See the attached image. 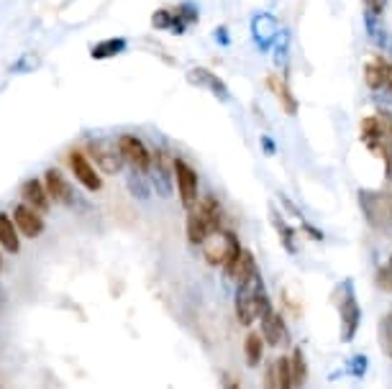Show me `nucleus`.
<instances>
[{"label":"nucleus","instance_id":"obj_5","mask_svg":"<svg viewBox=\"0 0 392 389\" xmlns=\"http://www.w3.org/2000/svg\"><path fill=\"white\" fill-rule=\"evenodd\" d=\"M359 208L374 228H392V192H359Z\"/></svg>","mask_w":392,"mask_h":389},{"label":"nucleus","instance_id":"obj_1","mask_svg":"<svg viewBox=\"0 0 392 389\" xmlns=\"http://www.w3.org/2000/svg\"><path fill=\"white\" fill-rule=\"evenodd\" d=\"M359 138L362 144L380 156L392 174V113L390 110H377L372 116H364L359 123Z\"/></svg>","mask_w":392,"mask_h":389},{"label":"nucleus","instance_id":"obj_3","mask_svg":"<svg viewBox=\"0 0 392 389\" xmlns=\"http://www.w3.org/2000/svg\"><path fill=\"white\" fill-rule=\"evenodd\" d=\"M241 244H238V235L234 231H216V233L210 235L208 241L203 244V256H205V262L210 266H223V272L228 277H234L238 266V259H241Z\"/></svg>","mask_w":392,"mask_h":389},{"label":"nucleus","instance_id":"obj_13","mask_svg":"<svg viewBox=\"0 0 392 389\" xmlns=\"http://www.w3.org/2000/svg\"><path fill=\"white\" fill-rule=\"evenodd\" d=\"M13 220H16L21 235H26V238H39L46 228L44 215H41L39 210L31 208V205H26V202H19V205L13 208Z\"/></svg>","mask_w":392,"mask_h":389},{"label":"nucleus","instance_id":"obj_18","mask_svg":"<svg viewBox=\"0 0 392 389\" xmlns=\"http://www.w3.org/2000/svg\"><path fill=\"white\" fill-rule=\"evenodd\" d=\"M259 323H262V338H265L269 346H280L282 341H287V328H285V320L280 313H274L272 310H267L265 315L259 317Z\"/></svg>","mask_w":392,"mask_h":389},{"label":"nucleus","instance_id":"obj_16","mask_svg":"<svg viewBox=\"0 0 392 389\" xmlns=\"http://www.w3.org/2000/svg\"><path fill=\"white\" fill-rule=\"evenodd\" d=\"M21 200L26 205H31L34 210H39V213H46L49 205H52V198L46 192L44 180H37V177H31V180H26L21 185Z\"/></svg>","mask_w":392,"mask_h":389},{"label":"nucleus","instance_id":"obj_17","mask_svg":"<svg viewBox=\"0 0 392 389\" xmlns=\"http://www.w3.org/2000/svg\"><path fill=\"white\" fill-rule=\"evenodd\" d=\"M387 72H390V59H384L382 54H374L372 59L364 64L367 87L374 92L387 90Z\"/></svg>","mask_w":392,"mask_h":389},{"label":"nucleus","instance_id":"obj_36","mask_svg":"<svg viewBox=\"0 0 392 389\" xmlns=\"http://www.w3.org/2000/svg\"><path fill=\"white\" fill-rule=\"evenodd\" d=\"M213 39H216V41H218L220 46H228V44H231V39H228V28H226V26H218V28H216V31H213Z\"/></svg>","mask_w":392,"mask_h":389},{"label":"nucleus","instance_id":"obj_27","mask_svg":"<svg viewBox=\"0 0 392 389\" xmlns=\"http://www.w3.org/2000/svg\"><path fill=\"white\" fill-rule=\"evenodd\" d=\"M277 389H295L290 369V356H280L277 359Z\"/></svg>","mask_w":392,"mask_h":389},{"label":"nucleus","instance_id":"obj_28","mask_svg":"<svg viewBox=\"0 0 392 389\" xmlns=\"http://www.w3.org/2000/svg\"><path fill=\"white\" fill-rule=\"evenodd\" d=\"M174 13H177L187 26H192V23H198V21H200V8H198V3H192V0L180 3V6L174 8Z\"/></svg>","mask_w":392,"mask_h":389},{"label":"nucleus","instance_id":"obj_41","mask_svg":"<svg viewBox=\"0 0 392 389\" xmlns=\"http://www.w3.org/2000/svg\"><path fill=\"white\" fill-rule=\"evenodd\" d=\"M0 272H3V256H0Z\"/></svg>","mask_w":392,"mask_h":389},{"label":"nucleus","instance_id":"obj_40","mask_svg":"<svg viewBox=\"0 0 392 389\" xmlns=\"http://www.w3.org/2000/svg\"><path fill=\"white\" fill-rule=\"evenodd\" d=\"M384 92L392 98V62H390V72H387V90H384Z\"/></svg>","mask_w":392,"mask_h":389},{"label":"nucleus","instance_id":"obj_31","mask_svg":"<svg viewBox=\"0 0 392 389\" xmlns=\"http://www.w3.org/2000/svg\"><path fill=\"white\" fill-rule=\"evenodd\" d=\"M287 44H290V34L282 31L280 39H277V44L272 46L274 49V64H277V67H285V64H287Z\"/></svg>","mask_w":392,"mask_h":389},{"label":"nucleus","instance_id":"obj_8","mask_svg":"<svg viewBox=\"0 0 392 389\" xmlns=\"http://www.w3.org/2000/svg\"><path fill=\"white\" fill-rule=\"evenodd\" d=\"M118 151L123 156V162L131 164L134 167V172H141V174H149L152 169V151L146 149V144L141 138L131 136V134H123L118 136Z\"/></svg>","mask_w":392,"mask_h":389},{"label":"nucleus","instance_id":"obj_15","mask_svg":"<svg viewBox=\"0 0 392 389\" xmlns=\"http://www.w3.org/2000/svg\"><path fill=\"white\" fill-rule=\"evenodd\" d=\"M44 185H46V192H49V198L59 202V205H74V195H72V187H70V182L64 180V174L54 167H49L44 172Z\"/></svg>","mask_w":392,"mask_h":389},{"label":"nucleus","instance_id":"obj_21","mask_svg":"<svg viewBox=\"0 0 392 389\" xmlns=\"http://www.w3.org/2000/svg\"><path fill=\"white\" fill-rule=\"evenodd\" d=\"M128 49V41L123 36H113V39H103L90 49V56L95 62H103V59H113V56L123 54Z\"/></svg>","mask_w":392,"mask_h":389},{"label":"nucleus","instance_id":"obj_12","mask_svg":"<svg viewBox=\"0 0 392 389\" xmlns=\"http://www.w3.org/2000/svg\"><path fill=\"white\" fill-rule=\"evenodd\" d=\"M87 151H90V156L95 159L98 169L105 174H118L121 169H123V164H126L118 151V144H108V141L95 138V141L87 144Z\"/></svg>","mask_w":392,"mask_h":389},{"label":"nucleus","instance_id":"obj_10","mask_svg":"<svg viewBox=\"0 0 392 389\" xmlns=\"http://www.w3.org/2000/svg\"><path fill=\"white\" fill-rule=\"evenodd\" d=\"M174 159H169L165 149H154L152 151V185H154V190L162 195V198H169V192H172V182H174V167H172Z\"/></svg>","mask_w":392,"mask_h":389},{"label":"nucleus","instance_id":"obj_11","mask_svg":"<svg viewBox=\"0 0 392 389\" xmlns=\"http://www.w3.org/2000/svg\"><path fill=\"white\" fill-rule=\"evenodd\" d=\"M70 169H72L74 180L83 185L87 192H98L103 187V177L98 174V169H95V164L87 159V154L85 151H70Z\"/></svg>","mask_w":392,"mask_h":389},{"label":"nucleus","instance_id":"obj_7","mask_svg":"<svg viewBox=\"0 0 392 389\" xmlns=\"http://www.w3.org/2000/svg\"><path fill=\"white\" fill-rule=\"evenodd\" d=\"M249 31H251V41H254L256 49H259L262 54H267V52L277 44L280 34H282L280 21L274 19L272 13H267V10H259V13L251 16V26H249Z\"/></svg>","mask_w":392,"mask_h":389},{"label":"nucleus","instance_id":"obj_4","mask_svg":"<svg viewBox=\"0 0 392 389\" xmlns=\"http://www.w3.org/2000/svg\"><path fill=\"white\" fill-rule=\"evenodd\" d=\"M267 310H272V302L267 297L262 277H256L249 284H241L236 290V317L241 326H251L254 320L265 315Z\"/></svg>","mask_w":392,"mask_h":389},{"label":"nucleus","instance_id":"obj_14","mask_svg":"<svg viewBox=\"0 0 392 389\" xmlns=\"http://www.w3.org/2000/svg\"><path fill=\"white\" fill-rule=\"evenodd\" d=\"M190 82L198 85V87H205V90H208L213 98H218L220 103H228V100H231V90H228L226 82L220 80L216 72L205 70V67H195L190 72Z\"/></svg>","mask_w":392,"mask_h":389},{"label":"nucleus","instance_id":"obj_23","mask_svg":"<svg viewBox=\"0 0 392 389\" xmlns=\"http://www.w3.org/2000/svg\"><path fill=\"white\" fill-rule=\"evenodd\" d=\"M364 28H367L369 41H372L377 49H390V36H387V31H384L380 16H372V13H367L364 10Z\"/></svg>","mask_w":392,"mask_h":389},{"label":"nucleus","instance_id":"obj_19","mask_svg":"<svg viewBox=\"0 0 392 389\" xmlns=\"http://www.w3.org/2000/svg\"><path fill=\"white\" fill-rule=\"evenodd\" d=\"M267 87L274 92V98L280 100V105L285 108V113H287V116H295V113H298V98L292 95L290 85H287V80H285V77H280V72L269 74V77H267Z\"/></svg>","mask_w":392,"mask_h":389},{"label":"nucleus","instance_id":"obj_37","mask_svg":"<svg viewBox=\"0 0 392 389\" xmlns=\"http://www.w3.org/2000/svg\"><path fill=\"white\" fill-rule=\"evenodd\" d=\"M31 64H34V59H31V56H23V59H19V62L13 64V72H23V70L31 67Z\"/></svg>","mask_w":392,"mask_h":389},{"label":"nucleus","instance_id":"obj_38","mask_svg":"<svg viewBox=\"0 0 392 389\" xmlns=\"http://www.w3.org/2000/svg\"><path fill=\"white\" fill-rule=\"evenodd\" d=\"M302 228H305V231H308V233H310V238H313V241H323V233H320L318 228L308 226V223H305V226H302Z\"/></svg>","mask_w":392,"mask_h":389},{"label":"nucleus","instance_id":"obj_34","mask_svg":"<svg viewBox=\"0 0 392 389\" xmlns=\"http://www.w3.org/2000/svg\"><path fill=\"white\" fill-rule=\"evenodd\" d=\"M362 3H364V10H367V13H372V16H380V19H382L387 0H362Z\"/></svg>","mask_w":392,"mask_h":389},{"label":"nucleus","instance_id":"obj_32","mask_svg":"<svg viewBox=\"0 0 392 389\" xmlns=\"http://www.w3.org/2000/svg\"><path fill=\"white\" fill-rule=\"evenodd\" d=\"M152 26H154L156 31H169V28H172V8L154 10V16H152Z\"/></svg>","mask_w":392,"mask_h":389},{"label":"nucleus","instance_id":"obj_22","mask_svg":"<svg viewBox=\"0 0 392 389\" xmlns=\"http://www.w3.org/2000/svg\"><path fill=\"white\" fill-rule=\"evenodd\" d=\"M256 277H262V274H259V264H256L254 253L244 249L241 259H238L236 272H234V280H236V284L241 287V284H249V282H254Z\"/></svg>","mask_w":392,"mask_h":389},{"label":"nucleus","instance_id":"obj_6","mask_svg":"<svg viewBox=\"0 0 392 389\" xmlns=\"http://www.w3.org/2000/svg\"><path fill=\"white\" fill-rule=\"evenodd\" d=\"M174 182H177V192H180V202L185 205V210H192L200 198H198V190H200V185H198V172L192 169V164L183 156H174Z\"/></svg>","mask_w":392,"mask_h":389},{"label":"nucleus","instance_id":"obj_30","mask_svg":"<svg viewBox=\"0 0 392 389\" xmlns=\"http://www.w3.org/2000/svg\"><path fill=\"white\" fill-rule=\"evenodd\" d=\"M144 177H146V174H141V172H134L131 177H128V190L134 192L136 198H141V200L149 198V185H146Z\"/></svg>","mask_w":392,"mask_h":389},{"label":"nucleus","instance_id":"obj_29","mask_svg":"<svg viewBox=\"0 0 392 389\" xmlns=\"http://www.w3.org/2000/svg\"><path fill=\"white\" fill-rule=\"evenodd\" d=\"M380 344H382L384 353L392 359V310L382 317V323H380Z\"/></svg>","mask_w":392,"mask_h":389},{"label":"nucleus","instance_id":"obj_9","mask_svg":"<svg viewBox=\"0 0 392 389\" xmlns=\"http://www.w3.org/2000/svg\"><path fill=\"white\" fill-rule=\"evenodd\" d=\"M338 315H341V341H351L362 323V310H359L351 284H344V295L338 299Z\"/></svg>","mask_w":392,"mask_h":389},{"label":"nucleus","instance_id":"obj_24","mask_svg":"<svg viewBox=\"0 0 392 389\" xmlns=\"http://www.w3.org/2000/svg\"><path fill=\"white\" fill-rule=\"evenodd\" d=\"M244 353H247V364L249 366H259L262 356H265V338L262 333H249L244 341Z\"/></svg>","mask_w":392,"mask_h":389},{"label":"nucleus","instance_id":"obj_20","mask_svg":"<svg viewBox=\"0 0 392 389\" xmlns=\"http://www.w3.org/2000/svg\"><path fill=\"white\" fill-rule=\"evenodd\" d=\"M0 246L8 253H19L21 251V231L16 226L13 215L0 210Z\"/></svg>","mask_w":392,"mask_h":389},{"label":"nucleus","instance_id":"obj_39","mask_svg":"<svg viewBox=\"0 0 392 389\" xmlns=\"http://www.w3.org/2000/svg\"><path fill=\"white\" fill-rule=\"evenodd\" d=\"M262 146H265L267 154H274V141L269 136H262Z\"/></svg>","mask_w":392,"mask_h":389},{"label":"nucleus","instance_id":"obj_26","mask_svg":"<svg viewBox=\"0 0 392 389\" xmlns=\"http://www.w3.org/2000/svg\"><path fill=\"white\" fill-rule=\"evenodd\" d=\"M290 369H292V381L295 387H302L308 381V364H305V353L302 348H295L290 356Z\"/></svg>","mask_w":392,"mask_h":389},{"label":"nucleus","instance_id":"obj_2","mask_svg":"<svg viewBox=\"0 0 392 389\" xmlns=\"http://www.w3.org/2000/svg\"><path fill=\"white\" fill-rule=\"evenodd\" d=\"M223 223V208L213 195L203 198L192 210H187V238L190 244H205L210 235L220 231Z\"/></svg>","mask_w":392,"mask_h":389},{"label":"nucleus","instance_id":"obj_25","mask_svg":"<svg viewBox=\"0 0 392 389\" xmlns=\"http://www.w3.org/2000/svg\"><path fill=\"white\" fill-rule=\"evenodd\" d=\"M272 213V226H274V231L280 233V241H282V246H285V251H290V253H295V228H290L287 223L282 220V215L277 213V210H269Z\"/></svg>","mask_w":392,"mask_h":389},{"label":"nucleus","instance_id":"obj_33","mask_svg":"<svg viewBox=\"0 0 392 389\" xmlns=\"http://www.w3.org/2000/svg\"><path fill=\"white\" fill-rule=\"evenodd\" d=\"M377 284H380L384 292H392V256L377 269Z\"/></svg>","mask_w":392,"mask_h":389},{"label":"nucleus","instance_id":"obj_35","mask_svg":"<svg viewBox=\"0 0 392 389\" xmlns=\"http://www.w3.org/2000/svg\"><path fill=\"white\" fill-rule=\"evenodd\" d=\"M265 389H277V361L267 366V374H265Z\"/></svg>","mask_w":392,"mask_h":389}]
</instances>
